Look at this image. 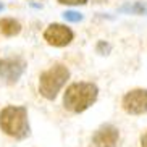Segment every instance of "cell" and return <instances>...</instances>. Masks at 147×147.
I'll use <instances>...</instances> for the list:
<instances>
[{
    "instance_id": "1",
    "label": "cell",
    "mask_w": 147,
    "mask_h": 147,
    "mask_svg": "<svg viewBox=\"0 0 147 147\" xmlns=\"http://www.w3.org/2000/svg\"><path fill=\"white\" fill-rule=\"evenodd\" d=\"M99 87L94 82H73L66 87L63 95V105L73 113H81L97 100Z\"/></svg>"
},
{
    "instance_id": "2",
    "label": "cell",
    "mask_w": 147,
    "mask_h": 147,
    "mask_svg": "<svg viewBox=\"0 0 147 147\" xmlns=\"http://www.w3.org/2000/svg\"><path fill=\"white\" fill-rule=\"evenodd\" d=\"M0 128L5 134L15 139H24L31 134L28 123L26 107H15L8 105L0 112Z\"/></svg>"
},
{
    "instance_id": "3",
    "label": "cell",
    "mask_w": 147,
    "mask_h": 147,
    "mask_svg": "<svg viewBox=\"0 0 147 147\" xmlns=\"http://www.w3.org/2000/svg\"><path fill=\"white\" fill-rule=\"evenodd\" d=\"M69 78V69L65 65H53L49 69H45L39 76V92L47 100H53L61 89V86Z\"/></svg>"
},
{
    "instance_id": "4",
    "label": "cell",
    "mask_w": 147,
    "mask_h": 147,
    "mask_svg": "<svg viewBox=\"0 0 147 147\" xmlns=\"http://www.w3.org/2000/svg\"><path fill=\"white\" fill-rule=\"evenodd\" d=\"M73 37H74L73 31L66 28L65 24H58V23L49 24L44 31V39L53 47H65L73 40Z\"/></svg>"
},
{
    "instance_id": "5",
    "label": "cell",
    "mask_w": 147,
    "mask_h": 147,
    "mask_svg": "<svg viewBox=\"0 0 147 147\" xmlns=\"http://www.w3.org/2000/svg\"><path fill=\"white\" fill-rule=\"evenodd\" d=\"M123 108L131 115H142L147 112V89H133L123 97Z\"/></svg>"
},
{
    "instance_id": "6",
    "label": "cell",
    "mask_w": 147,
    "mask_h": 147,
    "mask_svg": "<svg viewBox=\"0 0 147 147\" xmlns=\"http://www.w3.org/2000/svg\"><path fill=\"white\" fill-rule=\"evenodd\" d=\"M26 69V61L20 57H8L0 60V79L15 82L21 78Z\"/></svg>"
},
{
    "instance_id": "7",
    "label": "cell",
    "mask_w": 147,
    "mask_h": 147,
    "mask_svg": "<svg viewBox=\"0 0 147 147\" xmlns=\"http://www.w3.org/2000/svg\"><path fill=\"white\" fill-rule=\"evenodd\" d=\"M118 139H120V131L113 125L107 123L102 125L92 136V142L95 147H117Z\"/></svg>"
},
{
    "instance_id": "8",
    "label": "cell",
    "mask_w": 147,
    "mask_h": 147,
    "mask_svg": "<svg viewBox=\"0 0 147 147\" xmlns=\"http://www.w3.org/2000/svg\"><path fill=\"white\" fill-rule=\"evenodd\" d=\"M21 31V24L13 20V18H2L0 20V32L7 37H13V36L20 34Z\"/></svg>"
},
{
    "instance_id": "9",
    "label": "cell",
    "mask_w": 147,
    "mask_h": 147,
    "mask_svg": "<svg viewBox=\"0 0 147 147\" xmlns=\"http://www.w3.org/2000/svg\"><path fill=\"white\" fill-rule=\"evenodd\" d=\"M118 13L129 15H147V5L142 2H128V3L118 7Z\"/></svg>"
},
{
    "instance_id": "10",
    "label": "cell",
    "mask_w": 147,
    "mask_h": 147,
    "mask_svg": "<svg viewBox=\"0 0 147 147\" xmlns=\"http://www.w3.org/2000/svg\"><path fill=\"white\" fill-rule=\"evenodd\" d=\"M63 18H65L66 21H69V23H78V21L82 20V15L78 13V11L69 10V11H65V13H63Z\"/></svg>"
},
{
    "instance_id": "11",
    "label": "cell",
    "mask_w": 147,
    "mask_h": 147,
    "mask_svg": "<svg viewBox=\"0 0 147 147\" xmlns=\"http://www.w3.org/2000/svg\"><path fill=\"white\" fill-rule=\"evenodd\" d=\"M95 50H97V53H100V55H108L110 50H112V45H110L108 42H105V40H99Z\"/></svg>"
},
{
    "instance_id": "12",
    "label": "cell",
    "mask_w": 147,
    "mask_h": 147,
    "mask_svg": "<svg viewBox=\"0 0 147 147\" xmlns=\"http://www.w3.org/2000/svg\"><path fill=\"white\" fill-rule=\"evenodd\" d=\"M58 3H63V5H84L87 3V0H57Z\"/></svg>"
},
{
    "instance_id": "13",
    "label": "cell",
    "mask_w": 147,
    "mask_h": 147,
    "mask_svg": "<svg viewBox=\"0 0 147 147\" xmlns=\"http://www.w3.org/2000/svg\"><path fill=\"white\" fill-rule=\"evenodd\" d=\"M141 146H142V147H147V133L144 134L142 138H141Z\"/></svg>"
},
{
    "instance_id": "14",
    "label": "cell",
    "mask_w": 147,
    "mask_h": 147,
    "mask_svg": "<svg viewBox=\"0 0 147 147\" xmlns=\"http://www.w3.org/2000/svg\"><path fill=\"white\" fill-rule=\"evenodd\" d=\"M5 7H3V3H2V2H0V11H2V10H3Z\"/></svg>"
}]
</instances>
